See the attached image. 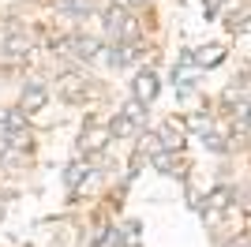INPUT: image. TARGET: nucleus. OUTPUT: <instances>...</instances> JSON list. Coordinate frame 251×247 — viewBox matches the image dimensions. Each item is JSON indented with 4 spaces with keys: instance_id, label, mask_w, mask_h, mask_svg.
I'll return each instance as SVG.
<instances>
[{
    "instance_id": "obj_1",
    "label": "nucleus",
    "mask_w": 251,
    "mask_h": 247,
    "mask_svg": "<svg viewBox=\"0 0 251 247\" xmlns=\"http://www.w3.org/2000/svg\"><path fill=\"white\" fill-rule=\"evenodd\" d=\"M56 49H68V52H75L79 60H90V56L101 52V41H98L94 34H75V38H68V41H56Z\"/></svg>"
},
{
    "instance_id": "obj_2",
    "label": "nucleus",
    "mask_w": 251,
    "mask_h": 247,
    "mask_svg": "<svg viewBox=\"0 0 251 247\" xmlns=\"http://www.w3.org/2000/svg\"><path fill=\"white\" fill-rule=\"evenodd\" d=\"M157 139H161V146H165V150L180 154V150H184V143H188V127H184V120H176V116H173V120L161 124Z\"/></svg>"
},
{
    "instance_id": "obj_3",
    "label": "nucleus",
    "mask_w": 251,
    "mask_h": 247,
    "mask_svg": "<svg viewBox=\"0 0 251 247\" xmlns=\"http://www.w3.org/2000/svg\"><path fill=\"white\" fill-rule=\"evenodd\" d=\"M56 94H60L64 101H79L86 94V79L79 72H64L60 79H56Z\"/></svg>"
},
{
    "instance_id": "obj_4",
    "label": "nucleus",
    "mask_w": 251,
    "mask_h": 247,
    "mask_svg": "<svg viewBox=\"0 0 251 247\" xmlns=\"http://www.w3.org/2000/svg\"><path fill=\"white\" fill-rule=\"evenodd\" d=\"M109 143H113V131H109V127H86L83 139H79V150H83V154H101Z\"/></svg>"
},
{
    "instance_id": "obj_5",
    "label": "nucleus",
    "mask_w": 251,
    "mask_h": 247,
    "mask_svg": "<svg viewBox=\"0 0 251 247\" xmlns=\"http://www.w3.org/2000/svg\"><path fill=\"white\" fill-rule=\"evenodd\" d=\"M131 98H135V101H143V105H150V101L157 98V75H154V72H139L135 82H131Z\"/></svg>"
},
{
    "instance_id": "obj_6",
    "label": "nucleus",
    "mask_w": 251,
    "mask_h": 247,
    "mask_svg": "<svg viewBox=\"0 0 251 247\" xmlns=\"http://www.w3.org/2000/svg\"><path fill=\"white\" fill-rule=\"evenodd\" d=\"M229 202H232V187H229V184H218V187H210L206 202H202V214L214 217V214H221V210H225Z\"/></svg>"
},
{
    "instance_id": "obj_7",
    "label": "nucleus",
    "mask_w": 251,
    "mask_h": 247,
    "mask_svg": "<svg viewBox=\"0 0 251 247\" xmlns=\"http://www.w3.org/2000/svg\"><path fill=\"white\" fill-rule=\"evenodd\" d=\"M225 52H229L225 45H199V49H191V60L206 72V68H218V64L225 60Z\"/></svg>"
},
{
    "instance_id": "obj_8",
    "label": "nucleus",
    "mask_w": 251,
    "mask_h": 247,
    "mask_svg": "<svg viewBox=\"0 0 251 247\" xmlns=\"http://www.w3.org/2000/svg\"><path fill=\"white\" fill-rule=\"evenodd\" d=\"M45 105H49V94L42 90V86H26V90H23V98H19V109L26 116L30 113H42Z\"/></svg>"
},
{
    "instance_id": "obj_9",
    "label": "nucleus",
    "mask_w": 251,
    "mask_h": 247,
    "mask_svg": "<svg viewBox=\"0 0 251 247\" xmlns=\"http://www.w3.org/2000/svg\"><path fill=\"white\" fill-rule=\"evenodd\" d=\"M199 75H202V68L191 60V52H184V56H180V64H176V75H173V82H176V86H191Z\"/></svg>"
},
{
    "instance_id": "obj_10",
    "label": "nucleus",
    "mask_w": 251,
    "mask_h": 247,
    "mask_svg": "<svg viewBox=\"0 0 251 247\" xmlns=\"http://www.w3.org/2000/svg\"><path fill=\"white\" fill-rule=\"evenodd\" d=\"M30 49H34V34L30 30H15V34L4 38V52H8V56H23V52H30Z\"/></svg>"
},
{
    "instance_id": "obj_11",
    "label": "nucleus",
    "mask_w": 251,
    "mask_h": 247,
    "mask_svg": "<svg viewBox=\"0 0 251 247\" xmlns=\"http://www.w3.org/2000/svg\"><path fill=\"white\" fill-rule=\"evenodd\" d=\"M23 127H26V113L23 109H0V135L23 131Z\"/></svg>"
},
{
    "instance_id": "obj_12",
    "label": "nucleus",
    "mask_w": 251,
    "mask_h": 247,
    "mask_svg": "<svg viewBox=\"0 0 251 247\" xmlns=\"http://www.w3.org/2000/svg\"><path fill=\"white\" fill-rule=\"evenodd\" d=\"M120 116H124L131 127H139V124H147V105L131 98V101H124V113H120Z\"/></svg>"
},
{
    "instance_id": "obj_13",
    "label": "nucleus",
    "mask_w": 251,
    "mask_h": 247,
    "mask_svg": "<svg viewBox=\"0 0 251 247\" xmlns=\"http://www.w3.org/2000/svg\"><path fill=\"white\" fill-rule=\"evenodd\" d=\"M124 15H127V11L120 8V4H109V8H105V15H101V19H105V34H113V38H116V30H120Z\"/></svg>"
},
{
    "instance_id": "obj_14",
    "label": "nucleus",
    "mask_w": 251,
    "mask_h": 247,
    "mask_svg": "<svg viewBox=\"0 0 251 247\" xmlns=\"http://www.w3.org/2000/svg\"><path fill=\"white\" fill-rule=\"evenodd\" d=\"M135 52H139V45H113V52H109V64H113V68H124V64L131 60Z\"/></svg>"
},
{
    "instance_id": "obj_15",
    "label": "nucleus",
    "mask_w": 251,
    "mask_h": 247,
    "mask_svg": "<svg viewBox=\"0 0 251 247\" xmlns=\"http://www.w3.org/2000/svg\"><path fill=\"white\" fill-rule=\"evenodd\" d=\"M86 176H90V173H86V161H72V165H68V169H64V184L79 187V184H83V180H86Z\"/></svg>"
},
{
    "instance_id": "obj_16",
    "label": "nucleus",
    "mask_w": 251,
    "mask_h": 247,
    "mask_svg": "<svg viewBox=\"0 0 251 247\" xmlns=\"http://www.w3.org/2000/svg\"><path fill=\"white\" fill-rule=\"evenodd\" d=\"M157 150H165V146H161V139H157L154 131H143V139H139V157H154Z\"/></svg>"
},
{
    "instance_id": "obj_17",
    "label": "nucleus",
    "mask_w": 251,
    "mask_h": 247,
    "mask_svg": "<svg viewBox=\"0 0 251 247\" xmlns=\"http://www.w3.org/2000/svg\"><path fill=\"white\" fill-rule=\"evenodd\" d=\"M150 161H154L157 173H176V154H173V150H157Z\"/></svg>"
},
{
    "instance_id": "obj_18",
    "label": "nucleus",
    "mask_w": 251,
    "mask_h": 247,
    "mask_svg": "<svg viewBox=\"0 0 251 247\" xmlns=\"http://www.w3.org/2000/svg\"><path fill=\"white\" fill-rule=\"evenodd\" d=\"M184 127H191L195 135H206V131H214V124H210V116H206V113H191L188 120H184Z\"/></svg>"
},
{
    "instance_id": "obj_19",
    "label": "nucleus",
    "mask_w": 251,
    "mask_h": 247,
    "mask_svg": "<svg viewBox=\"0 0 251 247\" xmlns=\"http://www.w3.org/2000/svg\"><path fill=\"white\" fill-rule=\"evenodd\" d=\"M4 139H8L11 150H26V146H30V131H26V127H23V131H8Z\"/></svg>"
},
{
    "instance_id": "obj_20",
    "label": "nucleus",
    "mask_w": 251,
    "mask_h": 247,
    "mask_svg": "<svg viewBox=\"0 0 251 247\" xmlns=\"http://www.w3.org/2000/svg\"><path fill=\"white\" fill-rule=\"evenodd\" d=\"M109 131H113V139H127V135H135V127H131L124 116H116V120L109 124Z\"/></svg>"
},
{
    "instance_id": "obj_21",
    "label": "nucleus",
    "mask_w": 251,
    "mask_h": 247,
    "mask_svg": "<svg viewBox=\"0 0 251 247\" xmlns=\"http://www.w3.org/2000/svg\"><path fill=\"white\" fill-rule=\"evenodd\" d=\"M116 236H120V244L127 240V247H139V225H135V221H127V225L116 232Z\"/></svg>"
},
{
    "instance_id": "obj_22",
    "label": "nucleus",
    "mask_w": 251,
    "mask_h": 247,
    "mask_svg": "<svg viewBox=\"0 0 251 247\" xmlns=\"http://www.w3.org/2000/svg\"><path fill=\"white\" fill-rule=\"evenodd\" d=\"M64 11H68V15H90V0H64Z\"/></svg>"
},
{
    "instance_id": "obj_23",
    "label": "nucleus",
    "mask_w": 251,
    "mask_h": 247,
    "mask_svg": "<svg viewBox=\"0 0 251 247\" xmlns=\"http://www.w3.org/2000/svg\"><path fill=\"white\" fill-rule=\"evenodd\" d=\"M202 143H206V150H214V154H225V139H221L218 131H206V135H202Z\"/></svg>"
},
{
    "instance_id": "obj_24",
    "label": "nucleus",
    "mask_w": 251,
    "mask_h": 247,
    "mask_svg": "<svg viewBox=\"0 0 251 247\" xmlns=\"http://www.w3.org/2000/svg\"><path fill=\"white\" fill-rule=\"evenodd\" d=\"M8 150H11V146H8V139L0 135V161H8Z\"/></svg>"
},
{
    "instance_id": "obj_25",
    "label": "nucleus",
    "mask_w": 251,
    "mask_h": 247,
    "mask_svg": "<svg viewBox=\"0 0 251 247\" xmlns=\"http://www.w3.org/2000/svg\"><path fill=\"white\" fill-rule=\"evenodd\" d=\"M229 247H248V236H236V240H232Z\"/></svg>"
},
{
    "instance_id": "obj_26",
    "label": "nucleus",
    "mask_w": 251,
    "mask_h": 247,
    "mask_svg": "<svg viewBox=\"0 0 251 247\" xmlns=\"http://www.w3.org/2000/svg\"><path fill=\"white\" fill-rule=\"evenodd\" d=\"M127 4H143V0H127Z\"/></svg>"
}]
</instances>
